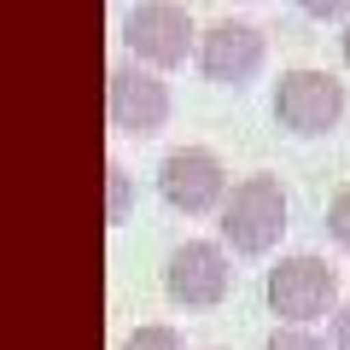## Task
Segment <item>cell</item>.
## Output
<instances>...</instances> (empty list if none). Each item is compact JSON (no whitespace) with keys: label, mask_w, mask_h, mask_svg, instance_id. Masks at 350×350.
Returning a JSON list of instances; mask_svg holds the SVG:
<instances>
[{"label":"cell","mask_w":350,"mask_h":350,"mask_svg":"<svg viewBox=\"0 0 350 350\" xmlns=\"http://www.w3.org/2000/svg\"><path fill=\"white\" fill-rule=\"evenodd\" d=\"M327 234H333L338 251H350V181L333 193V204H327Z\"/></svg>","instance_id":"obj_12"},{"label":"cell","mask_w":350,"mask_h":350,"mask_svg":"<svg viewBox=\"0 0 350 350\" xmlns=\"http://www.w3.org/2000/svg\"><path fill=\"white\" fill-rule=\"evenodd\" d=\"M234 286V262H228L222 239H187L163 262V292L175 310H216Z\"/></svg>","instance_id":"obj_6"},{"label":"cell","mask_w":350,"mask_h":350,"mask_svg":"<svg viewBox=\"0 0 350 350\" xmlns=\"http://www.w3.org/2000/svg\"><path fill=\"white\" fill-rule=\"evenodd\" d=\"M304 18H321V24H333V18H350V0H298Z\"/></svg>","instance_id":"obj_13"},{"label":"cell","mask_w":350,"mask_h":350,"mask_svg":"<svg viewBox=\"0 0 350 350\" xmlns=\"http://www.w3.org/2000/svg\"><path fill=\"white\" fill-rule=\"evenodd\" d=\"M286 187H280V175H245V181H234V193H228V204L216 216H222V245L234 251V257H269V251L280 245V234H286Z\"/></svg>","instance_id":"obj_1"},{"label":"cell","mask_w":350,"mask_h":350,"mask_svg":"<svg viewBox=\"0 0 350 350\" xmlns=\"http://www.w3.org/2000/svg\"><path fill=\"white\" fill-rule=\"evenodd\" d=\"M158 193H163V204L170 211H181V216H211V211H222L228 204V170H222V158H216L211 146H175L170 158L158 163Z\"/></svg>","instance_id":"obj_7"},{"label":"cell","mask_w":350,"mask_h":350,"mask_svg":"<svg viewBox=\"0 0 350 350\" xmlns=\"http://www.w3.org/2000/svg\"><path fill=\"white\" fill-rule=\"evenodd\" d=\"M338 47H345V64H350V18H345V36H338Z\"/></svg>","instance_id":"obj_15"},{"label":"cell","mask_w":350,"mask_h":350,"mask_svg":"<svg viewBox=\"0 0 350 350\" xmlns=\"http://www.w3.org/2000/svg\"><path fill=\"white\" fill-rule=\"evenodd\" d=\"M129 211H135V175H129V163H105V228H123Z\"/></svg>","instance_id":"obj_9"},{"label":"cell","mask_w":350,"mask_h":350,"mask_svg":"<svg viewBox=\"0 0 350 350\" xmlns=\"http://www.w3.org/2000/svg\"><path fill=\"white\" fill-rule=\"evenodd\" d=\"M262 59H269V41H262L257 24H245V18H222V24H211L199 36V70L204 82L216 88H245L251 76L262 70Z\"/></svg>","instance_id":"obj_8"},{"label":"cell","mask_w":350,"mask_h":350,"mask_svg":"<svg viewBox=\"0 0 350 350\" xmlns=\"http://www.w3.org/2000/svg\"><path fill=\"white\" fill-rule=\"evenodd\" d=\"M345 111H350V94H345V82L338 76H327V70H286L275 82V123L286 129V135H298V140H315V135H333L338 123H345Z\"/></svg>","instance_id":"obj_4"},{"label":"cell","mask_w":350,"mask_h":350,"mask_svg":"<svg viewBox=\"0 0 350 350\" xmlns=\"http://www.w3.org/2000/svg\"><path fill=\"white\" fill-rule=\"evenodd\" d=\"M123 350H187V345H181V333L170 321H146V327H135L123 338Z\"/></svg>","instance_id":"obj_10"},{"label":"cell","mask_w":350,"mask_h":350,"mask_svg":"<svg viewBox=\"0 0 350 350\" xmlns=\"http://www.w3.org/2000/svg\"><path fill=\"white\" fill-rule=\"evenodd\" d=\"M262 298L286 327H315L327 315H338V269L327 257H315V251H292V257H280L269 269Z\"/></svg>","instance_id":"obj_2"},{"label":"cell","mask_w":350,"mask_h":350,"mask_svg":"<svg viewBox=\"0 0 350 350\" xmlns=\"http://www.w3.org/2000/svg\"><path fill=\"white\" fill-rule=\"evenodd\" d=\"M123 47L152 70H175V64L199 59V29H193L187 6H175V0H140L123 18Z\"/></svg>","instance_id":"obj_5"},{"label":"cell","mask_w":350,"mask_h":350,"mask_svg":"<svg viewBox=\"0 0 350 350\" xmlns=\"http://www.w3.org/2000/svg\"><path fill=\"white\" fill-rule=\"evenodd\" d=\"M333 350H350V304H338L333 315Z\"/></svg>","instance_id":"obj_14"},{"label":"cell","mask_w":350,"mask_h":350,"mask_svg":"<svg viewBox=\"0 0 350 350\" xmlns=\"http://www.w3.org/2000/svg\"><path fill=\"white\" fill-rule=\"evenodd\" d=\"M105 123L129 140L158 135L170 123V82H163V70H152L140 59L111 64L105 70Z\"/></svg>","instance_id":"obj_3"},{"label":"cell","mask_w":350,"mask_h":350,"mask_svg":"<svg viewBox=\"0 0 350 350\" xmlns=\"http://www.w3.org/2000/svg\"><path fill=\"white\" fill-rule=\"evenodd\" d=\"M262 350H333V345H327L321 333H310V327H286V321H280L275 333L262 338Z\"/></svg>","instance_id":"obj_11"}]
</instances>
